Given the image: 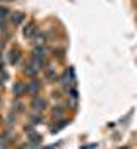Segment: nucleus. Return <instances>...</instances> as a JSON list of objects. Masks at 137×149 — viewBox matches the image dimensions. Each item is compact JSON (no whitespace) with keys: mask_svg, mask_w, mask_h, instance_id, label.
<instances>
[{"mask_svg":"<svg viewBox=\"0 0 137 149\" xmlns=\"http://www.w3.org/2000/svg\"><path fill=\"white\" fill-rule=\"evenodd\" d=\"M17 60H19V53H17V52H12L10 57H9V62H10V63H17Z\"/></svg>","mask_w":137,"mask_h":149,"instance_id":"nucleus-9","label":"nucleus"},{"mask_svg":"<svg viewBox=\"0 0 137 149\" xmlns=\"http://www.w3.org/2000/svg\"><path fill=\"white\" fill-rule=\"evenodd\" d=\"M70 96H72L74 100H77V89H72V91H70Z\"/></svg>","mask_w":137,"mask_h":149,"instance_id":"nucleus-15","label":"nucleus"},{"mask_svg":"<svg viewBox=\"0 0 137 149\" xmlns=\"http://www.w3.org/2000/svg\"><path fill=\"white\" fill-rule=\"evenodd\" d=\"M60 82H62V84H65V86H67V84L70 82V81H69V72H65V74H63V77H62Z\"/></svg>","mask_w":137,"mask_h":149,"instance_id":"nucleus-11","label":"nucleus"},{"mask_svg":"<svg viewBox=\"0 0 137 149\" xmlns=\"http://www.w3.org/2000/svg\"><path fill=\"white\" fill-rule=\"evenodd\" d=\"M24 91H26V86H24L22 82H15L14 84V94L15 96H21Z\"/></svg>","mask_w":137,"mask_h":149,"instance_id":"nucleus-3","label":"nucleus"},{"mask_svg":"<svg viewBox=\"0 0 137 149\" xmlns=\"http://www.w3.org/2000/svg\"><path fill=\"white\" fill-rule=\"evenodd\" d=\"M40 141H41V135L40 134H31L29 135V142L31 144H38Z\"/></svg>","mask_w":137,"mask_h":149,"instance_id":"nucleus-8","label":"nucleus"},{"mask_svg":"<svg viewBox=\"0 0 137 149\" xmlns=\"http://www.w3.org/2000/svg\"><path fill=\"white\" fill-rule=\"evenodd\" d=\"M45 108V100L43 98H34L33 100V110L34 111H41Z\"/></svg>","mask_w":137,"mask_h":149,"instance_id":"nucleus-2","label":"nucleus"},{"mask_svg":"<svg viewBox=\"0 0 137 149\" xmlns=\"http://www.w3.org/2000/svg\"><path fill=\"white\" fill-rule=\"evenodd\" d=\"M41 122H43V120L40 118V117H33V123H34V125H38V123H41Z\"/></svg>","mask_w":137,"mask_h":149,"instance_id":"nucleus-14","label":"nucleus"},{"mask_svg":"<svg viewBox=\"0 0 137 149\" xmlns=\"http://www.w3.org/2000/svg\"><path fill=\"white\" fill-rule=\"evenodd\" d=\"M65 123L67 122H62V123H58V125H55V127H51V132H58L62 127H65Z\"/></svg>","mask_w":137,"mask_h":149,"instance_id":"nucleus-10","label":"nucleus"},{"mask_svg":"<svg viewBox=\"0 0 137 149\" xmlns=\"http://www.w3.org/2000/svg\"><path fill=\"white\" fill-rule=\"evenodd\" d=\"M5 2H12V0H5Z\"/></svg>","mask_w":137,"mask_h":149,"instance_id":"nucleus-16","label":"nucleus"},{"mask_svg":"<svg viewBox=\"0 0 137 149\" xmlns=\"http://www.w3.org/2000/svg\"><path fill=\"white\" fill-rule=\"evenodd\" d=\"M0 122H2V118H0Z\"/></svg>","mask_w":137,"mask_h":149,"instance_id":"nucleus-17","label":"nucleus"},{"mask_svg":"<svg viewBox=\"0 0 137 149\" xmlns=\"http://www.w3.org/2000/svg\"><path fill=\"white\" fill-rule=\"evenodd\" d=\"M22 19H24V15H22V14H19V12H15V14L10 15V21H12L14 24H19V22H21Z\"/></svg>","mask_w":137,"mask_h":149,"instance_id":"nucleus-6","label":"nucleus"},{"mask_svg":"<svg viewBox=\"0 0 137 149\" xmlns=\"http://www.w3.org/2000/svg\"><path fill=\"white\" fill-rule=\"evenodd\" d=\"M7 17V9H3V7H0V21H3Z\"/></svg>","mask_w":137,"mask_h":149,"instance_id":"nucleus-12","label":"nucleus"},{"mask_svg":"<svg viewBox=\"0 0 137 149\" xmlns=\"http://www.w3.org/2000/svg\"><path fill=\"white\" fill-rule=\"evenodd\" d=\"M53 117H62V110H60V106H57V110H53Z\"/></svg>","mask_w":137,"mask_h":149,"instance_id":"nucleus-13","label":"nucleus"},{"mask_svg":"<svg viewBox=\"0 0 137 149\" xmlns=\"http://www.w3.org/2000/svg\"><path fill=\"white\" fill-rule=\"evenodd\" d=\"M34 31H36V28H34L33 24L26 26V28H24V36H26V38H33V36H34Z\"/></svg>","mask_w":137,"mask_h":149,"instance_id":"nucleus-4","label":"nucleus"},{"mask_svg":"<svg viewBox=\"0 0 137 149\" xmlns=\"http://www.w3.org/2000/svg\"><path fill=\"white\" fill-rule=\"evenodd\" d=\"M45 75H46V79H48V81L55 79V69H53V67H48V69H46V72H45Z\"/></svg>","mask_w":137,"mask_h":149,"instance_id":"nucleus-7","label":"nucleus"},{"mask_svg":"<svg viewBox=\"0 0 137 149\" xmlns=\"http://www.w3.org/2000/svg\"><path fill=\"white\" fill-rule=\"evenodd\" d=\"M38 70H40V69H38L36 65H33V63H29V65H28V67L24 69V72H26L28 75H34L36 72H38Z\"/></svg>","mask_w":137,"mask_h":149,"instance_id":"nucleus-5","label":"nucleus"},{"mask_svg":"<svg viewBox=\"0 0 137 149\" xmlns=\"http://www.w3.org/2000/svg\"><path fill=\"white\" fill-rule=\"evenodd\" d=\"M40 89H41V84H40L38 81H31L29 84L26 86L28 94H33V96H34V94H38V91H40Z\"/></svg>","mask_w":137,"mask_h":149,"instance_id":"nucleus-1","label":"nucleus"}]
</instances>
